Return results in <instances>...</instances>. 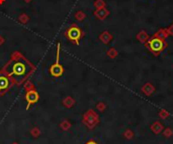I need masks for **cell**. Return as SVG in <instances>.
<instances>
[{
    "instance_id": "cell-28",
    "label": "cell",
    "mask_w": 173,
    "mask_h": 144,
    "mask_svg": "<svg viewBox=\"0 0 173 144\" xmlns=\"http://www.w3.org/2000/svg\"><path fill=\"white\" fill-rule=\"evenodd\" d=\"M4 42H5V38H4L2 35H0V45H2Z\"/></svg>"
},
{
    "instance_id": "cell-26",
    "label": "cell",
    "mask_w": 173,
    "mask_h": 144,
    "mask_svg": "<svg viewBox=\"0 0 173 144\" xmlns=\"http://www.w3.org/2000/svg\"><path fill=\"white\" fill-rule=\"evenodd\" d=\"M165 29H166V31H167L168 35H171V36H173V24H171V25H169L167 28H165Z\"/></svg>"
},
{
    "instance_id": "cell-3",
    "label": "cell",
    "mask_w": 173,
    "mask_h": 144,
    "mask_svg": "<svg viewBox=\"0 0 173 144\" xmlns=\"http://www.w3.org/2000/svg\"><path fill=\"white\" fill-rule=\"evenodd\" d=\"M99 116L93 109H89L83 114L82 116V123L87 127L89 130L94 129L99 124Z\"/></svg>"
},
{
    "instance_id": "cell-11",
    "label": "cell",
    "mask_w": 173,
    "mask_h": 144,
    "mask_svg": "<svg viewBox=\"0 0 173 144\" xmlns=\"http://www.w3.org/2000/svg\"><path fill=\"white\" fill-rule=\"evenodd\" d=\"M99 40L101 41L102 43H104V45H108V43L110 42L112 40H113V36L112 33L109 32V31H103L102 33L99 35Z\"/></svg>"
},
{
    "instance_id": "cell-18",
    "label": "cell",
    "mask_w": 173,
    "mask_h": 144,
    "mask_svg": "<svg viewBox=\"0 0 173 144\" xmlns=\"http://www.w3.org/2000/svg\"><path fill=\"white\" fill-rule=\"evenodd\" d=\"M106 55H107V57H109L110 58H115L118 55V50H115V48H110L109 50L106 52Z\"/></svg>"
},
{
    "instance_id": "cell-4",
    "label": "cell",
    "mask_w": 173,
    "mask_h": 144,
    "mask_svg": "<svg viewBox=\"0 0 173 144\" xmlns=\"http://www.w3.org/2000/svg\"><path fill=\"white\" fill-rule=\"evenodd\" d=\"M65 35H66V37H67L68 40L71 41V42H73L74 45H79V43H80V40L83 37V35H84V32H83L82 29H81L77 25V24L73 23L72 25H71L70 27L67 29Z\"/></svg>"
},
{
    "instance_id": "cell-19",
    "label": "cell",
    "mask_w": 173,
    "mask_h": 144,
    "mask_svg": "<svg viewBox=\"0 0 173 144\" xmlns=\"http://www.w3.org/2000/svg\"><path fill=\"white\" fill-rule=\"evenodd\" d=\"M93 5L96 9L98 8H103V7H106V3L104 0H95L94 3H93Z\"/></svg>"
},
{
    "instance_id": "cell-17",
    "label": "cell",
    "mask_w": 173,
    "mask_h": 144,
    "mask_svg": "<svg viewBox=\"0 0 173 144\" xmlns=\"http://www.w3.org/2000/svg\"><path fill=\"white\" fill-rule=\"evenodd\" d=\"M74 17H75V19L77 21H83L84 19L86 18V14L84 13V12L82 10H78L77 12L75 13V15H74Z\"/></svg>"
},
{
    "instance_id": "cell-13",
    "label": "cell",
    "mask_w": 173,
    "mask_h": 144,
    "mask_svg": "<svg viewBox=\"0 0 173 144\" xmlns=\"http://www.w3.org/2000/svg\"><path fill=\"white\" fill-rule=\"evenodd\" d=\"M136 37H137V40H139L141 43H144L145 45V43L148 41V40L150 38V36L145 30H141V31L138 32V35H137Z\"/></svg>"
},
{
    "instance_id": "cell-8",
    "label": "cell",
    "mask_w": 173,
    "mask_h": 144,
    "mask_svg": "<svg viewBox=\"0 0 173 144\" xmlns=\"http://www.w3.org/2000/svg\"><path fill=\"white\" fill-rule=\"evenodd\" d=\"M109 14H110V11L108 10L106 7L95 9V10L93 11V15H94L97 19H99V20H104V19H106L109 16Z\"/></svg>"
},
{
    "instance_id": "cell-7",
    "label": "cell",
    "mask_w": 173,
    "mask_h": 144,
    "mask_svg": "<svg viewBox=\"0 0 173 144\" xmlns=\"http://www.w3.org/2000/svg\"><path fill=\"white\" fill-rule=\"evenodd\" d=\"M11 81L6 75L0 72V96L4 95L11 87Z\"/></svg>"
},
{
    "instance_id": "cell-15",
    "label": "cell",
    "mask_w": 173,
    "mask_h": 144,
    "mask_svg": "<svg viewBox=\"0 0 173 144\" xmlns=\"http://www.w3.org/2000/svg\"><path fill=\"white\" fill-rule=\"evenodd\" d=\"M59 126H60V129L62 131H68V130H70V128L72 127V123L69 120H67V119H65V120H63L61 122Z\"/></svg>"
},
{
    "instance_id": "cell-14",
    "label": "cell",
    "mask_w": 173,
    "mask_h": 144,
    "mask_svg": "<svg viewBox=\"0 0 173 144\" xmlns=\"http://www.w3.org/2000/svg\"><path fill=\"white\" fill-rule=\"evenodd\" d=\"M153 36H156V37H158V38H161V40H166V38L169 35H168V33H167V31L165 28H159L156 32L153 35Z\"/></svg>"
},
{
    "instance_id": "cell-5",
    "label": "cell",
    "mask_w": 173,
    "mask_h": 144,
    "mask_svg": "<svg viewBox=\"0 0 173 144\" xmlns=\"http://www.w3.org/2000/svg\"><path fill=\"white\" fill-rule=\"evenodd\" d=\"M60 52H61V43L57 45V55L56 62L50 67V75L54 78H60L64 74V68L60 63Z\"/></svg>"
},
{
    "instance_id": "cell-23",
    "label": "cell",
    "mask_w": 173,
    "mask_h": 144,
    "mask_svg": "<svg viewBox=\"0 0 173 144\" xmlns=\"http://www.w3.org/2000/svg\"><path fill=\"white\" fill-rule=\"evenodd\" d=\"M18 20L20 21L23 24H26V23H28V21L29 20V17L28 15H26V13H23V14H20L19 15V17H18Z\"/></svg>"
},
{
    "instance_id": "cell-27",
    "label": "cell",
    "mask_w": 173,
    "mask_h": 144,
    "mask_svg": "<svg viewBox=\"0 0 173 144\" xmlns=\"http://www.w3.org/2000/svg\"><path fill=\"white\" fill-rule=\"evenodd\" d=\"M85 144H98V143L96 142L95 140H93V139H90V140H88Z\"/></svg>"
},
{
    "instance_id": "cell-29",
    "label": "cell",
    "mask_w": 173,
    "mask_h": 144,
    "mask_svg": "<svg viewBox=\"0 0 173 144\" xmlns=\"http://www.w3.org/2000/svg\"><path fill=\"white\" fill-rule=\"evenodd\" d=\"M4 2H5V0H0V5H2Z\"/></svg>"
},
{
    "instance_id": "cell-22",
    "label": "cell",
    "mask_w": 173,
    "mask_h": 144,
    "mask_svg": "<svg viewBox=\"0 0 173 144\" xmlns=\"http://www.w3.org/2000/svg\"><path fill=\"white\" fill-rule=\"evenodd\" d=\"M162 132H163V136H164V137H166V138H170L173 135L172 129L169 128V127H168V128H166V129L164 128V130H163Z\"/></svg>"
},
{
    "instance_id": "cell-6",
    "label": "cell",
    "mask_w": 173,
    "mask_h": 144,
    "mask_svg": "<svg viewBox=\"0 0 173 144\" xmlns=\"http://www.w3.org/2000/svg\"><path fill=\"white\" fill-rule=\"evenodd\" d=\"M39 93L36 91V89L34 90H29V91H26V100L28 102V105H26V110L29 109V107L31 105L36 104L39 102Z\"/></svg>"
},
{
    "instance_id": "cell-21",
    "label": "cell",
    "mask_w": 173,
    "mask_h": 144,
    "mask_svg": "<svg viewBox=\"0 0 173 144\" xmlns=\"http://www.w3.org/2000/svg\"><path fill=\"white\" fill-rule=\"evenodd\" d=\"M135 136L134 132H133L131 129H127V130L123 132V137H125L126 139H128V140H131V139H133Z\"/></svg>"
},
{
    "instance_id": "cell-30",
    "label": "cell",
    "mask_w": 173,
    "mask_h": 144,
    "mask_svg": "<svg viewBox=\"0 0 173 144\" xmlns=\"http://www.w3.org/2000/svg\"><path fill=\"white\" fill-rule=\"evenodd\" d=\"M23 1H24V2H26V3H29V2H31V0H23Z\"/></svg>"
},
{
    "instance_id": "cell-2",
    "label": "cell",
    "mask_w": 173,
    "mask_h": 144,
    "mask_svg": "<svg viewBox=\"0 0 173 144\" xmlns=\"http://www.w3.org/2000/svg\"><path fill=\"white\" fill-rule=\"evenodd\" d=\"M167 46H168V43L166 42V40L158 38L156 36H153V35L145 43V48L150 53H152L155 57H158V55H161V53H163L166 50Z\"/></svg>"
},
{
    "instance_id": "cell-9",
    "label": "cell",
    "mask_w": 173,
    "mask_h": 144,
    "mask_svg": "<svg viewBox=\"0 0 173 144\" xmlns=\"http://www.w3.org/2000/svg\"><path fill=\"white\" fill-rule=\"evenodd\" d=\"M156 91V88L153 84H151V83H146V84L141 88V92L143 93L144 95H146L147 97H150L152 96L153 94Z\"/></svg>"
},
{
    "instance_id": "cell-1",
    "label": "cell",
    "mask_w": 173,
    "mask_h": 144,
    "mask_svg": "<svg viewBox=\"0 0 173 144\" xmlns=\"http://www.w3.org/2000/svg\"><path fill=\"white\" fill-rule=\"evenodd\" d=\"M34 69V66L28 63L21 55H19V57L17 58L13 55L11 60L6 63L1 73L6 75L10 79V81H13V84L16 83V81L17 84H20Z\"/></svg>"
},
{
    "instance_id": "cell-25",
    "label": "cell",
    "mask_w": 173,
    "mask_h": 144,
    "mask_svg": "<svg viewBox=\"0 0 173 144\" xmlns=\"http://www.w3.org/2000/svg\"><path fill=\"white\" fill-rule=\"evenodd\" d=\"M24 89L26 91H29V90H34V85L31 81H26L24 83Z\"/></svg>"
},
{
    "instance_id": "cell-31",
    "label": "cell",
    "mask_w": 173,
    "mask_h": 144,
    "mask_svg": "<svg viewBox=\"0 0 173 144\" xmlns=\"http://www.w3.org/2000/svg\"><path fill=\"white\" fill-rule=\"evenodd\" d=\"M11 144H19V143H17V142H13V143H11Z\"/></svg>"
},
{
    "instance_id": "cell-20",
    "label": "cell",
    "mask_w": 173,
    "mask_h": 144,
    "mask_svg": "<svg viewBox=\"0 0 173 144\" xmlns=\"http://www.w3.org/2000/svg\"><path fill=\"white\" fill-rule=\"evenodd\" d=\"M158 116L160 117V119L165 120V119H167L168 117H169V113H168V111H166L165 109H161L158 112Z\"/></svg>"
},
{
    "instance_id": "cell-10",
    "label": "cell",
    "mask_w": 173,
    "mask_h": 144,
    "mask_svg": "<svg viewBox=\"0 0 173 144\" xmlns=\"http://www.w3.org/2000/svg\"><path fill=\"white\" fill-rule=\"evenodd\" d=\"M150 129H151V131H152L153 133L158 135V134L162 133V131L164 130V126H163V124L161 123V122L155 121L154 123L150 126Z\"/></svg>"
},
{
    "instance_id": "cell-12",
    "label": "cell",
    "mask_w": 173,
    "mask_h": 144,
    "mask_svg": "<svg viewBox=\"0 0 173 144\" xmlns=\"http://www.w3.org/2000/svg\"><path fill=\"white\" fill-rule=\"evenodd\" d=\"M76 101L75 99L73 98L72 96H67L65 99H63V101H62V104H63L64 107H66L67 109H71L74 107V105H75Z\"/></svg>"
},
{
    "instance_id": "cell-16",
    "label": "cell",
    "mask_w": 173,
    "mask_h": 144,
    "mask_svg": "<svg viewBox=\"0 0 173 144\" xmlns=\"http://www.w3.org/2000/svg\"><path fill=\"white\" fill-rule=\"evenodd\" d=\"M31 137H34V138H39V136H41V134H42V131H41V129L39 128V127H33V128L31 129Z\"/></svg>"
},
{
    "instance_id": "cell-24",
    "label": "cell",
    "mask_w": 173,
    "mask_h": 144,
    "mask_svg": "<svg viewBox=\"0 0 173 144\" xmlns=\"http://www.w3.org/2000/svg\"><path fill=\"white\" fill-rule=\"evenodd\" d=\"M96 109L98 110L99 112H104L105 111V109H106V105L105 103H103V102H99V103H97L96 104Z\"/></svg>"
}]
</instances>
